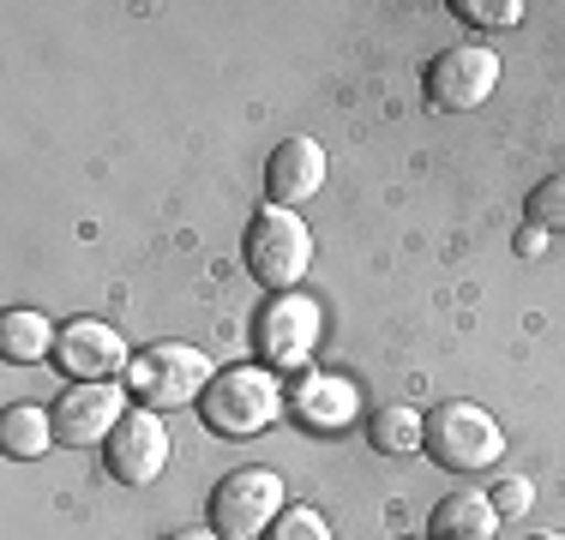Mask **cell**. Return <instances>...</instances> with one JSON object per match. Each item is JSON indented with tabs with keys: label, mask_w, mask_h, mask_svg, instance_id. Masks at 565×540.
I'll list each match as a JSON object with an SVG mask.
<instances>
[{
	"label": "cell",
	"mask_w": 565,
	"mask_h": 540,
	"mask_svg": "<svg viewBox=\"0 0 565 540\" xmlns=\"http://www.w3.org/2000/svg\"><path fill=\"white\" fill-rule=\"evenodd\" d=\"M193 409L217 439H253V432H265L277 414H289V390L277 385L271 367H228V372L211 378V390Z\"/></svg>",
	"instance_id": "6da1fadb"
},
{
	"label": "cell",
	"mask_w": 565,
	"mask_h": 540,
	"mask_svg": "<svg viewBox=\"0 0 565 540\" xmlns=\"http://www.w3.org/2000/svg\"><path fill=\"white\" fill-rule=\"evenodd\" d=\"M211 378H217V367H211L205 348L193 343H151L139 348V355L127 360V397L139 402V409H181V402H199L211 390Z\"/></svg>",
	"instance_id": "7a4b0ae2"
},
{
	"label": "cell",
	"mask_w": 565,
	"mask_h": 540,
	"mask_svg": "<svg viewBox=\"0 0 565 540\" xmlns=\"http://www.w3.org/2000/svg\"><path fill=\"white\" fill-rule=\"evenodd\" d=\"M241 259H247L253 282L265 294H289L307 277V264H313V235H307V223L295 210L265 205V210H253L247 235H241Z\"/></svg>",
	"instance_id": "3957f363"
},
{
	"label": "cell",
	"mask_w": 565,
	"mask_h": 540,
	"mask_svg": "<svg viewBox=\"0 0 565 540\" xmlns=\"http://www.w3.org/2000/svg\"><path fill=\"white\" fill-rule=\"evenodd\" d=\"M422 451H427V463H439L446 475H476V468L500 463L505 432L481 402H434V409H427Z\"/></svg>",
	"instance_id": "277c9868"
},
{
	"label": "cell",
	"mask_w": 565,
	"mask_h": 540,
	"mask_svg": "<svg viewBox=\"0 0 565 540\" xmlns=\"http://www.w3.org/2000/svg\"><path fill=\"white\" fill-rule=\"evenodd\" d=\"M319 336H326V306L301 289L271 294L259 306V318H253V348L271 360V372H307Z\"/></svg>",
	"instance_id": "5b68a950"
},
{
	"label": "cell",
	"mask_w": 565,
	"mask_h": 540,
	"mask_svg": "<svg viewBox=\"0 0 565 540\" xmlns=\"http://www.w3.org/2000/svg\"><path fill=\"white\" fill-rule=\"evenodd\" d=\"M422 90L439 115H463V108H481L500 90V54L481 43H457L446 54H434L422 73Z\"/></svg>",
	"instance_id": "8992f818"
},
{
	"label": "cell",
	"mask_w": 565,
	"mask_h": 540,
	"mask_svg": "<svg viewBox=\"0 0 565 540\" xmlns=\"http://www.w3.org/2000/svg\"><path fill=\"white\" fill-rule=\"evenodd\" d=\"M282 517V480L271 468H235L211 493V529L223 540H259Z\"/></svg>",
	"instance_id": "52a82bcc"
},
{
	"label": "cell",
	"mask_w": 565,
	"mask_h": 540,
	"mask_svg": "<svg viewBox=\"0 0 565 540\" xmlns=\"http://www.w3.org/2000/svg\"><path fill=\"white\" fill-rule=\"evenodd\" d=\"M103 468H109V480H120V486H151L169 468L163 414L157 409H127L120 414V426L109 432V444H103Z\"/></svg>",
	"instance_id": "ba28073f"
},
{
	"label": "cell",
	"mask_w": 565,
	"mask_h": 540,
	"mask_svg": "<svg viewBox=\"0 0 565 540\" xmlns=\"http://www.w3.org/2000/svg\"><path fill=\"white\" fill-rule=\"evenodd\" d=\"M127 343H120L115 324L103 318H73L61 324V343H55V367L73 378V385H109L115 372H127Z\"/></svg>",
	"instance_id": "9c48e42d"
},
{
	"label": "cell",
	"mask_w": 565,
	"mask_h": 540,
	"mask_svg": "<svg viewBox=\"0 0 565 540\" xmlns=\"http://www.w3.org/2000/svg\"><path fill=\"white\" fill-rule=\"evenodd\" d=\"M49 414H55V439L73 444V451H85V444H109V432L120 426V414H127V390H115V385H66Z\"/></svg>",
	"instance_id": "30bf717a"
},
{
	"label": "cell",
	"mask_w": 565,
	"mask_h": 540,
	"mask_svg": "<svg viewBox=\"0 0 565 540\" xmlns=\"http://www.w3.org/2000/svg\"><path fill=\"white\" fill-rule=\"evenodd\" d=\"M289 414H295L307 432H343V426L361 414V397H355V385H349V378L307 367V372L289 385Z\"/></svg>",
	"instance_id": "8fae6325"
},
{
	"label": "cell",
	"mask_w": 565,
	"mask_h": 540,
	"mask_svg": "<svg viewBox=\"0 0 565 540\" xmlns=\"http://www.w3.org/2000/svg\"><path fill=\"white\" fill-rule=\"evenodd\" d=\"M326 186V151L313 139H282L271 156H265V198L282 210L307 205V198Z\"/></svg>",
	"instance_id": "7c38bea8"
},
{
	"label": "cell",
	"mask_w": 565,
	"mask_h": 540,
	"mask_svg": "<svg viewBox=\"0 0 565 540\" xmlns=\"http://www.w3.org/2000/svg\"><path fill=\"white\" fill-rule=\"evenodd\" d=\"M500 510L488 493H446L427 517V540H493Z\"/></svg>",
	"instance_id": "4fadbf2b"
},
{
	"label": "cell",
	"mask_w": 565,
	"mask_h": 540,
	"mask_svg": "<svg viewBox=\"0 0 565 540\" xmlns=\"http://www.w3.org/2000/svg\"><path fill=\"white\" fill-rule=\"evenodd\" d=\"M55 343H61V331H55L43 313H31V306H12V313H0V355H7L12 367L55 360Z\"/></svg>",
	"instance_id": "5bb4252c"
},
{
	"label": "cell",
	"mask_w": 565,
	"mask_h": 540,
	"mask_svg": "<svg viewBox=\"0 0 565 540\" xmlns=\"http://www.w3.org/2000/svg\"><path fill=\"white\" fill-rule=\"evenodd\" d=\"M55 414L36 409V402H12L7 414H0V451L12 456V463H36V456L55 451Z\"/></svg>",
	"instance_id": "9a60e30c"
},
{
	"label": "cell",
	"mask_w": 565,
	"mask_h": 540,
	"mask_svg": "<svg viewBox=\"0 0 565 540\" xmlns=\"http://www.w3.org/2000/svg\"><path fill=\"white\" fill-rule=\"evenodd\" d=\"M422 432H427V414L409 409V402H385V409H373L367 421V439L380 456H415L422 451Z\"/></svg>",
	"instance_id": "2e32d148"
},
{
	"label": "cell",
	"mask_w": 565,
	"mask_h": 540,
	"mask_svg": "<svg viewBox=\"0 0 565 540\" xmlns=\"http://www.w3.org/2000/svg\"><path fill=\"white\" fill-rule=\"evenodd\" d=\"M523 216H530V228H565V169H554L547 181L530 186V198H523Z\"/></svg>",
	"instance_id": "e0dca14e"
},
{
	"label": "cell",
	"mask_w": 565,
	"mask_h": 540,
	"mask_svg": "<svg viewBox=\"0 0 565 540\" xmlns=\"http://www.w3.org/2000/svg\"><path fill=\"white\" fill-rule=\"evenodd\" d=\"M265 540H331V529H326V517H319V510L289 505L271 529H265Z\"/></svg>",
	"instance_id": "ac0fdd59"
},
{
	"label": "cell",
	"mask_w": 565,
	"mask_h": 540,
	"mask_svg": "<svg viewBox=\"0 0 565 540\" xmlns=\"http://www.w3.org/2000/svg\"><path fill=\"white\" fill-rule=\"evenodd\" d=\"M451 12L463 24H488V31H500V24L523 19V0H451Z\"/></svg>",
	"instance_id": "d6986e66"
},
{
	"label": "cell",
	"mask_w": 565,
	"mask_h": 540,
	"mask_svg": "<svg viewBox=\"0 0 565 540\" xmlns=\"http://www.w3.org/2000/svg\"><path fill=\"white\" fill-rule=\"evenodd\" d=\"M493 510H500V517H523V510H530L535 505V486L530 480H518V475H511V480H500V486H493Z\"/></svg>",
	"instance_id": "ffe728a7"
},
{
	"label": "cell",
	"mask_w": 565,
	"mask_h": 540,
	"mask_svg": "<svg viewBox=\"0 0 565 540\" xmlns=\"http://www.w3.org/2000/svg\"><path fill=\"white\" fill-rule=\"evenodd\" d=\"M163 540H223V534L205 522V529H174V534H163Z\"/></svg>",
	"instance_id": "44dd1931"
},
{
	"label": "cell",
	"mask_w": 565,
	"mask_h": 540,
	"mask_svg": "<svg viewBox=\"0 0 565 540\" xmlns=\"http://www.w3.org/2000/svg\"><path fill=\"white\" fill-rule=\"evenodd\" d=\"M530 540H565V534H530Z\"/></svg>",
	"instance_id": "7402d4cb"
}]
</instances>
